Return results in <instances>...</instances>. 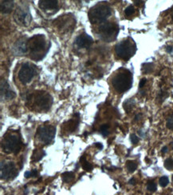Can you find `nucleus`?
<instances>
[{"label":"nucleus","mask_w":173,"mask_h":195,"mask_svg":"<svg viewBox=\"0 0 173 195\" xmlns=\"http://www.w3.org/2000/svg\"><path fill=\"white\" fill-rule=\"evenodd\" d=\"M80 161L81 162V165H82V168L85 170H86V171H91L93 170V166L91 164L88 162L86 161V159L85 158L84 156H82L80 159Z\"/></svg>","instance_id":"6ab92c4d"},{"label":"nucleus","mask_w":173,"mask_h":195,"mask_svg":"<svg viewBox=\"0 0 173 195\" xmlns=\"http://www.w3.org/2000/svg\"><path fill=\"white\" fill-rule=\"evenodd\" d=\"M126 167L127 170H129V172L132 173L136 170L137 168V163L135 161H132V160H129L126 162Z\"/></svg>","instance_id":"aec40b11"},{"label":"nucleus","mask_w":173,"mask_h":195,"mask_svg":"<svg viewBox=\"0 0 173 195\" xmlns=\"http://www.w3.org/2000/svg\"><path fill=\"white\" fill-rule=\"evenodd\" d=\"M130 139H131V142L132 143V144H136L139 142V138L137 137L136 135H131L130 136Z\"/></svg>","instance_id":"c85d7f7f"},{"label":"nucleus","mask_w":173,"mask_h":195,"mask_svg":"<svg viewBox=\"0 0 173 195\" xmlns=\"http://www.w3.org/2000/svg\"><path fill=\"white\" fill-rule=\"evenodd\" d=\"M62 178L63 182L68 183V182L74 180V174L73 172H65L62 174Z\"/></svg>","instance_id":"a211bd4d"},{"label":"nucleus","mask_w":173,"mask_h":195,"mask_svg":"<svg viewBox=\"0 0 173 195\" xmlns=\"http://www.w3.org/2000/svg\"><path fill=\"white\" fill-rule=\"evenodd\" d=\"M172 181H173V175H172Z\"/></svg>","instance_id":"ea45409f"},{"label":"nucleus","mask_w":173,"mask_h":195,"mask_svg":"<svg viewBox=\"0 0 173 195\" xmlns=\"http://www.w3.org/2000/svg\"><path fill=\"white\" fill-rule=\"evenodd\" d=\"M148 190H149L150 192H155L156 190V184L153 182H149L148 183L147 186Z\"/></svg>","instance_id":"a878e982"},{"label":"nucleus","mask_w":173,"mask_h":195,"mask_svg":"<svg viewBox=\"0 0 173 195\" xmlns=\"http://www.w3.org/2000/svg\"><path fill=\"white\" fill-rule=\"evenodd\" d=\"M1 98L2 99H6V100H10L12 99L16 96L15 92L11 89L10 85L6 80H2L1 81Z\"/></svg>","instance_id":"ddd939ff"},{"label":"nucleus","mask_w":173,"mask_h":195,"mask_svg":"<svg viewBox=\"0 0 173 195\" xmlns=\"http://www.w3.org/2000/svg\"><path fill=\"white\" fill-rule=\"evenodd\" d=\"M153 70V64L150 63H144L142 65V72L144 74H149Z\"/></svg>","instance_id":"4be33fe9"},{"label":"nucleus","mask_w":173,"mask_h":195,"mask_svg":"<svg viewBox=\"0 0 173 195\" xmlns=\"http://www.w3.org/2000/svg\"><path fill=\"white\" fill-rule=\"evenodd\" d=\"M3 151L7 154H17L22 148V141L15 133H10L6 135L2 143Z\"/></svg>","instance_id":"423d86ee"},{"label":"nucleus","mask_w":173,"mask_h":195,"mask_svg":"<svg viewBox=\"0 0 173 195\" xmlns=\"http://www.w3.org/2000/svg\"><path fill=\"white\" fill-rule=\"evenodd\" d=\"M24 176H25V178H30V177H32V173L31 171H26L25 172V174H24Z\"/></svg>","instance_id":"7c9ffc66"},{"label":"nucleus","mask_w":173,"mask_h":195,"mask_svg":"<svg viewBox=\"0 0 173 195\" xmlns=\"http://www.w3.org/2000/svg\"><path fill=\"white\" fill-rule=\"evenodd\" d=\"M134 3H136V5L140 6L141 3H144V2L143 1H134Z\"/></svg>","instance_id":"4c0bfd02"},{"label":"nucleus","mask_w":173,"mask_h":195,"mask_svg":"<svg viewBox=\"0 0 173 195\" xmlns=\"http://www.w3.org/2000/svg\"><path fill=\"white\" fill-rule=\"evenodd\" d=\"M119 32V27L117 24L105 22L98 27V36L105 42H110L116 39Z\"/></svg>","instance_id":"39448f33"},{"label":"nucleus","mask_w":173,"mask_h":195,"mask_svg":"<svg viewBox=\"0 0 173 195\" xmlns=\"http://www.w3.org/2000/svg\"><path fill=\"white\" fill-rule=\"evenodd\" d=\"M38 136L41 142L44 144H50L52 143L55 137L56 128L53 126H43L38 129Z\"/></svg>","instance_id":"9d476101"},{"label":"nucleus","mask_w":173,"mask_h":195,"mask_svg":"<svg viewBox=\"0 0 173 195\" xmlns=\"http://www.w3.org/2000/svg\"><path fill=\"white\" fill-rule=\"evenodd\" d=\"M93 42V38L85 33L78 35L75 39V44L80 48H89L92 45Z\"/></svg>","instance_id":"2eb2a0df"},{"label":"nucleus","mask_w":173,"mask_h":195,"mask_svg":"<svg viewBox=\"0 0 173 195\" xmlns=\"http://www.w3.org/2000/svg\"><path fill=\"white\" fill-rule=\"evenodd\" d=\"M28 50V41L26 38H21L16 41L13 46V52L16 55H22L27 52Z\"/></svg>","instance_id":"4468645a"},{"label":"nucleus","mask_w":173,"mask_h":195,"mask_svg":"<svg viewBox=\"0 0 173 195\" xmlns=\"http://www.w3.org/2000/svg\"><path fill=\"white\" fill-rule=\"evenodd\" d=\"M134 12H135V9H134L133 6H129L125 11V14L126 16L132 15Z\"/></svg>","instance_id":"bb28decb"},{"label":"nucleus","mask_w":173,"mask_h":195,"mask_svg":"<svg viewBox=\"0 0 173 195\" xmlns=\"http://www.w3.org/2000/svg\"><path fill=\"white\" fill-rule=\"evenodd\" d=\"M38 6L43 11L57 10L58 8V2L57 0H41Z\"/></svg>","instance_id":"dca6fc26"},{"label":"nucleus","mask_w":173,"mask_h":195,"mask_svg":"<svg viewBox=\"0 0 173 195\" xmlns=\"http://www.w3.org/2000/svg\"><path fill=\"white\" fill-rule=\"evenodd\" d=\"M167 127L171 130H173V114L171 115L167 120Z\"/></svg>","instance_id":"cd10ccee"},{"label":"nucleus","mask_w":173,"mask_h":195,"mask_svg":"<svg viewBox=\"0 0 173 195\" xmlns=\"http://www.w3.org/2000/svg\"><path fill=\"white\" fill-rule=\"evenodd\" d=\"M31 173H32V177H37L38 175L37 170H33L31 171Z\"/></svg>","instance_id":"473e14b6"},{"label":"nucleus","mask_w":173,"mask_h":195,"mask_svg":"<svg viewBox=\"0 0 173 195\" xmlns=\"http://www.w3.org/2000/svg\"><path fill=\"white\" fill-rule=\"evenodd\" d=\"M166 50H167V52L171 53L172 51V47H168L166 48Z\"/></svg>","instance_id":"e433bc0d"},{"label":"nucleus","mask_w":173,"mask_h":195,"mask_svg":"<svg viewBox=\"0 0 173 195\" xmlns=\"http://www.w3.org/2000/svg\"><path fill=\"white\" fill-rule=\"evenodd\" d=\"M109 125H108V124H103L102 126L101 127L100 132H101V134L104 137H106V136H108L109 134Z\"/></svg>","instance_id":"5701e85b"},{"label":"nucleus","mask_w":173,"mask_h":195,"mask_svg":"<svg viewBox=\"0 0 173 195\" xmlns=\"http://www.w3.org/2000/svg\"><path fill=\"white\" fill-rule=\"evenodd\" d=\"M146 79H142L141 80H140V84H139V87L140 88H142V87H144V85H145V83H146Z\"/></svg>","instance_id":"c756f323"},{"label":"nucleus","mask_w":173,"mask_h":195,"mask_svg":"<svg viewBox=\"0 0 173 195\" xmlns=\"http://www.w3.org/2000/svg\"><path fill=\"white\" fill-rule=\"evenodd\" d=\"M18 175L15 165L12 162L1 163V179H13Z\"/></svg>","instance_id":"9b49d317"},{"label":"nucleus","mask_w":173,"mask_h":195,"mask_svg":"<svg viewBox=\"0 0 173 195\" xmlns=\"http://www.w3.org/2000/svg\"><path fill=\"white\" fill-rule=\"evenodd\" d=\"M140 117H141V114H137V115L135 117V121H138V120H140Z\"/></svg>","instance_id":"c9c22d12"},{"label":"nucleus","mask_w":173,"mask_h":195,"mask_svg":"<svg viewBox=\"0 0 173 195\" xmlns=\"http://www.w3.org/2000/svg\"><path fill=\"white\" fill-rule=\"evenodd\" d=\"M14 1L12 0H2L0 2V10L3 14H10L11 11H13Z\"/></svg>","instance_id":"f3484780"},{"label":"nucleus","mask_w":173,"mask_h":195,"mask_svg":"<svg viewBox=\"0 0 173 195\" xmlns=\"http://www.w3.org/2000/svg\"><path fill=\"white\" fill-rule=\"evenodd\" d=\"M95 146L98 148V149H100V150H102V149H103L102 143H95Z\"/></svg>","instance_id":"2f4dec72"},{"label":"nucleus","mask_w":173,"mask_h":195,"mask_svg":"<svg viewBox=\"0 0 173 195\" xmlns=\"http://www.w3.org/2000/svg\"><path fill=\"white\" fill-rule=\"evenodd\" d=\"M132 84V74L129 70L122 69L113 79V85L115 90L120 93L129 90Z\"/></svg>","instance_id":"f03ea898"},{"label":"nucleus","mask_w":173,"mask_h":195,"mask_svg":"<svg viewBox=\"0 0 173 195\" xmlns=\"http://www.w3.org/2000/svg\"><path fill=\"white\" fill-rule=\"evenodd\" d=\"M129 184L135 185V184H136V180L134 179V178H132V179L129 180Z\"/></svg>","instance_id":"f704fd0d"},{"label":"nucleus","mask_w":173,"mask_h":195,"mask_svg":"<svg viewBox=\"0 0 173 195\" xmlns=\"http://www.w3.org/2000/svg\"><path fill=\"white\" fill-rule=\"evenodd\" d=\"M134 105H135V102H134L133 99H129V100L125 101L124 103V109L125 110V111H127L129 113V111L133 108Z\"/></svg>","instance_id":"412c9836"},{"label":"nucleus","mask_w":173,"mask_h":195,"mask_svg":"<svg viewBox=\"0 0 173 195\" xmlns=\"http://www.w3.org/2000/svg\"><path fill=\"white\" fill-rule=\"evenodd\" d=\"M172 17H173V9H172Z\"/></svg>","instance_id":"58836bf2"},{"label":"nucleus","mask_w":173,"mask_h":195,"mask_svg":"<svg viewBox=\"0 0 173 195\" xmlns=\"http://www.w3.org/2000/svg\"><path fill=\"white\" fill-rule=\"evenodd\" d=\"M14 18L16 23L19 25L23 26H28L32 19L29 7L26 4L19 6L15 10Z\"/></svg>","instance_id":"6e6552de"},{"label":"nucleus","mask_w":173,"mask_h":195,"mask_svg":"<svg viewBox=\"0 0 173 195\" xmlns=\"http://www.w3.org/2000/svg\"><path fill=\"white\" fill-rule=\"evenodd\" d=\"M58 29L69 30L75 26V20L69 15H62L54 21Z\"/></svg>","instance_id":"f8f14e48"},{"label":"nucleus","mask_w":173,"mask_h":195,"mask_svg":"<svg viewBox=\"0 0 173 195\" xmlns=\"http://www.w3.org/2000/svg\"><path fill=\"white\" fill-rule=\"evenodd\" d=\"M30 56L35 61L42 60L49 50L44 34H35L28 40Z\"/></svg>","instance_id":"f257e3e1"},{"label":"nucleus","mask_w":173,"mask_h":195,"mask_svg":"<svg viewBox=\"0 0 173 195\" xmlns=\"http://www.w3.org/2000/svg\"><path fill=\"white\" fill-rule=\"evenodd\" d=\"M36 68L35 66L29 63H26L22 65L20 71L19 72V79L22 83L27 84L29 83L36 74Z\"/></svg>","instance_id":"1a4fd4ad"},{"label":"nucleus","mask_w":173,"mask_h":195,"mask_svg":"<svg viewBox=\"0 0 173 195\" xmlns=\"http://www.w3.org/2000/svg\"><path fill=\"white\" fill-rule=\"evenodd\" d=\"M161 152H162L163 154H164L168 152V147L167 146H164V147L162 148V150H161Z\"/></svg>","instance_id":"72a5a7b5"},{"label":"nucleus","mask_w":173,"mask_h":195,"mask_svg":"<svg viewBox=\"0 0 173 195\" xmlns=\"http://www.w3.org/2000/svg\"><path fill=\"white\" fill-rule=\"evenodd\" d=\"M136 44L132 40H124L117 44L115 47L117 55L121 59L129 60L136 52Z\"/></svg>","instance_id":"0eeeda50"},{"label":"nucleus","mask_w":173,"mask_h":195,"mask_svg":"<svg viewBox=\"0 0 173 195\" xmlns=\"http://www.w3.org/2000/svg\"><path fill=\"white\" fill-rule=\"evenodd\" d=\"M159 183H160V186L166 187L168 185V183H169V179H168V178L167 176H163L160 178Z\"/></svg>","instance_id":"393cba45"},{"label":"nucleus","mask_w":173,"mask_h":195,"mask_svg":"<svg viewBox=\"0 0 173 195\" xmlns=\"http://www.w3.org/2000/svg\"><path fill=\"white\" fill-rule=\"evenodd\" d=\"M34 100V105L39 111H47L52 105L53 98L50 94L44 91H37L30 95L28 100Z\"/></svg>","instance_id":"20e7f679"},{"label":"nucleus","mask_w":173,"mask_h":195,"mask_svg":"<svg viewBox=\"0 0 173 195\" xmlns=\"http://www.w3.org/2000/svg\"><path fill=\"white\" fill-rule=\"evenodd\" d=\"M111 15V8L105 4H97L89 11V19L91 23H103Z\"/></svg>","instance_id":"7ed1b4c3"},{"label":"nucleus","mask_w":173,"mask_h":195,"mask_svg":"<svg viewBox=\"0 0 173 195\" xmlns=\"http://www.w3.org/2000/svg\"><path fill=\"white\" fill-rule=\"evenodd\" d=\"M164 167L168 170H173V159L172 158H168L164 162Z\"/></svg>","instance_id":"b1692460"}]
</instances>
